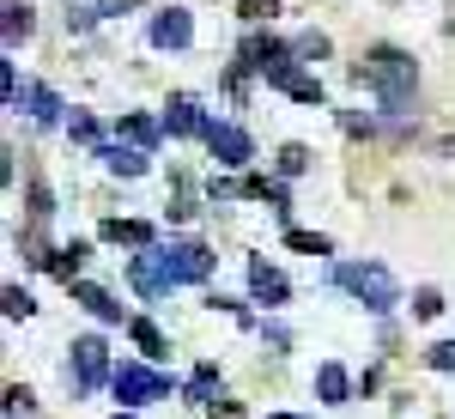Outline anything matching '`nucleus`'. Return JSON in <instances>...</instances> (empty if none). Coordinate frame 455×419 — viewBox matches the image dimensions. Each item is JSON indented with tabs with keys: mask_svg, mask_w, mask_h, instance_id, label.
<instances>
[{
	"mask_svg": "<svg viewBox=\"0 0 455 419\" xmlns=\"http://www.w3.org/2000/svg\"><path fill=\"white\" fill-rule=\"evenodd\" d=\"M182 395H188V401H195V407H212V401H219V365H195V377H188V383H182Z\"/></svg>",
	"mask_w": 455,
	"mask_h": 419,
	"instance_id": "18",
	"label": "nucleus"
},
{
	"mask_svg": "<svg viewBox=\"0 0 455 419\" xmlns=\"http://www.w3.org/2000/svg\"><path fill=\"white\" fill-rule=\"evenodd\" d=\"M73 304H85V310L98 316V322H134V316L116 304V292H104V286H92V279H73Z\"/></svg>",
	"mask_w": 455,
	"mask_h": 419,
	"instance_id": "15",
	"label": "nucleus"
},
{
	"mask_svg": "<svg viewBox=\"0 0 455 419\" xmlns=\"http://www.w3.org/2000/svg\"><path fill=\"white\" fill-rule=\"evenodd\" d=\"M352 79L377 92L383 116H407V109H413V92H419V61H413L407 49H395V43H377V49L352 68Z\"/></svg>",
	"mask_w": 455,
	"mask_h": 419,
	"instance_id": "1",
	"label": "nucleus"
},
{
	"mask_svg": "<svg viewBox=\"0 0 455 419\" xmlns=\"http://www.w3.org/2000/svg\"><path fill=\"white\" fill-rule=\"evenodd\" d=\"M291 55H298V43H280V36H261V31L243 36V68L249 73H267L274 61H291Z\"/></svg>",
	"mask_w": 455,
	"mask_h": 419,
	"instance_id": "13",
	"label": "nucleus"
},
{
	"mask_svg": "<svg viewBox=\"0 0 455 419\" xmlns=\"http://www.w3.org/2000/svg\"><path fill=\"white\" fill-rule=\"evenodd\" d=\"M334 286L352 292L371 316H388L401 304V286H395V274H388L383 262H334Z\"/></svg>",
	"mask_w": 455,
	"mask_h": 419,
	"instance_id": "2",
	"label": "nucleus"
},
{
	"mask_svg": "<svg viewBox=\"0 0 455 419\" xmlns=\"http://www.w3.org/2000/svg\"><path fill=\"white\" fill-rule=\"evenodd\" d=\"M31 31H36L31 0H6V6H0V43H6V55H12L19 43H31Z\"/></svg>",
	"mask_w": 455,
	"mask_h": 419,
	"instance_id": "14",
	"label": "nucleus"
},
{
	"mask_svg": "<svg viewBox=\"0 0 455 419\" xmlns=\"http://www.w3.org/2000/svg\"><path fill=\"white\" fill-rule=\"evenodd\" d=\"M109 389H116V401H122V407H152V401H164L176 383L152 365V359H128V365H116Z\"/></svg>",
	"mask_w": 455,
	"mask_h": 419,
	"instance_id": "3",
	"label": "nucleus"
},
{
	"mask_svg": "<svg viewBox=\"0 0 455 419\" xmlns=\"http://www.w3.org/2000/svg\"><path fill=\"white\" fill-rule=\"evenodd\" d=\"M0 310H6V322H31V316H36V298L25 292V286H6V292H0Z\"/></svg>",
	"mask_w": 455,
	"mask_h": 419,
	"instance_id": "21",
	"label": "nucleus"
},
{
	"mask_svg": "<svg viewBox=\"0 0 455 419\" xmlns=\"http://www.w3.org/2000/svg\"><path fill=\"white\" fill-rule=\"evenodd\" d=\"M116 419H140V414H134V407H128V414H116Z\"/></svg>",
	"mask_w": 455,
	"mask_h": 419,
	"instance_id": "34",
	"label": "nucleus"
},
{
	"mask_svg": "<svg viewBox=\"0 0 455 419\" xmlns=\"http://www.w3.org/2000/svg\"><path fill=\"white\" fill-rule=\"evenodd\" d=\"M19 109H31L36 128H55V122H61V98H55L49 85H25V104Z\"/></svg>",
	"mask_w": 455,
	"mask_h": 419,
	"instance_id": "17",
	"label": "nucleus"
},
{
	"mask_svg": "<svg viewBox=\"0 0 455 419\" xmlns=\"http://www.w3.org/2000/svg\"><path fill=\"white\" fill-rule=\"evenodd\" d=\"M413 316H419V322H437V316H443V292H437V286H419V292H413Z\"/></svg>",
	"mask_w": 455,
	"mask_h": 419,
	"instance_id": "26",
	"label": "nucleus"
},
{
	"mask_svg": "<svg viewBox=\"0 0 455 419\" xmlns=\"http://www.w3.org/2000/svg\"><path fill=\"white\" fill-rule=\"evenodd\" d=\"M243 274H249V298H255V304H267V310H280L285 298H291V286H285V274L274 268V262H261V255H249V262H243Z\"/></svg>",
	"mask_w": 455,
	"mask_h": 419,
	"instance_id": "7",
	"label": "nucleus"
},
{
	"mask_svg": "<svg viewBox=\"0 0 455 419\" xmlns=\"http://www.w3.org/2000/svg\"><path fill=\"white\" fill-rule=\"evenodd\" d=\"M68 134L79 140V146H92V152H98V146H104V128H98V116H85V109H73Z\"/></svg>",
	"mask_w": 455,
	"mask_h": 419,
	"instance_id": "24",
	"label": "nucleus"
},
{
	"mask_svg": "<svg viewBox=\"0 0 455 419\" xmlns=\"http://www.w3.org/2000/svg\"><path fill=\"white\" fill-rule=\"evenodd\" d=\"M85 255H92V244H79V238H73L68 249H55V255H49V268H55V274L73 286V274H79V262H85Z\"/></svg>",
	"mask_w": 455,
	"mask_h": 419,
	"instance_id": "23",
	"label": "nucleus"
},
{
	"mask_svg": "<svg viewBox=\"0 0 455 419\" xmlns=\"http://www.w3.org/2000/svg\"><path fill=\"white\" fill-rule=\"evenodd\" d=\"M188 43H195V12L188 6L152 12V49H188Z\"/></svg>",
	"mask_w": 455,
	"mask_h": 419,
	"instance_id": "9",
	"label": "nucleus"
},
{
	"mask_svg": "<svg viewBox=\"0 0 455 419\" xmlns=\"http://www.w3.org/2000/svg\"><path fill=\"white\" fill-rule=\"evenodd\" d=\"M274 12H280V0H237V19L243 25H267Z\"/></svg>",
	"mask_w": 455,
	"mask_h": 419,
	"instance_id": "29",
	"label": "nucleus"
},
{
	"mask_svg": "<svg viewBox=\"0 0 455 419\" xmlns=\"http://www.w3.org/2000/svg\"><path fill=\"white\" fill-rule=\"evenodd\" d=\"M152 255L164 262V274L176 286H207L212 279V249L201 238H171V244H152Z\"/></svg>",
	"mask_w": 455,
	"mask_h": 419,
	"instance_id": "5",
	"label": "nucleus"
},
{
	"mask_svg": "<svg viewBox=\"0 0 455 419\" xmlns=\"http://www.w3.org/2000/svg\"><path fill=\"white\" fill-rule=\"evenodd\" d=\"M310 165H315V152L304 146V140H285L280 146V176H304Z\"/></svg>",
	"mask_w": 455,
	"mask_h": 419,
	"instance_id": "22",
	"label": "nucleus"
},
{
	"mask_svg": "<svg viewBox=\"0 0 455 419\" xmlns=\"http://www.w3.org/2000/svg\"><path fill=\"white\" fill-rule=\"evenodd\" d=\"M104 238H109V244L146 249V244H152V225H146V219H104Z\"/></svg>",
	"mask_w": 455,
	"mask_h": 419,
	"instance_id": "19",
	"label": "nucleus"
},
{
	"mask_svg": "<svg viewBox=\"0 0 455 419\" xmlns=\"http://www.w3.org/2000/svg\"><path fill=\"white\" fill-rule=\"evenodd\" d=\"M25 201H31V219H49V213H55V195H49V182H43V176H31Z\"/></svg>",
	"mask_w": 455,
	"mask_h": 419,
	"instance_id": "27",
	"label": "nucleus"
},
{
	"mask_svg": "<svg viewBox=\"0 0 455 419\" xmlns=\"http://www.w3.org/2000/svg\"><path fill=\"white\" fill-rule=\"evenodd\" d=\"M425 365H431V371H443V377H450V371H455V341H437V347L425 352Z\"/></svg>",
	"mask_w": 455,
	"mask_h": 419,
	"instance_id": "30",
	"label": "nucleus"
},
{
	"mask_svg": "<svg viewBox=\"0 0 455 419\" xmlns=\"http://www.w3.org/2000/svg\"><path fill=\"white\" fill-rule=\"evenodd\" d=\"M298 55H304V61H322V55H328V36H322V31H304V36H298Z\"/></svg>",
	"mask_w": 455,
	"mask_h": 419,
	"instance_id": "31",
	"label": "nucleus"
},
{
	"mask_svg": "<svg viewBox=\"0 0 455 419\" xmlns=\"http://www.w3.org/2000/svg\"><path fill=\"white\" fill-rule=\"evenodd\" d=\"M128 341H134V347H140V359H152V365H158V359L171 352V341H164V328H158L152 316H134V322H128Z\"/></svg>",
	"mask_w": 455,
	"mask_h": 419,
	"instance_id": "16",
	"label": "nucleus"
},
{
	"mask_svg": "<svg viewBox=\"0 0 455 419\" xmlns=\"http://www.w3.org/2000/svg\"><path fill=\"white\" fill-rule=\"evenodd\" d=\"M207 152L225 165V171H249V158H255V140L237 128V122H207Z\"/></svg>",
	"mask_w": 455,
	"mask_h": 419,
	"instance_id": "6",
	"label": "nucleus"
},
{
	"mask_svg": "<svg viewBox=\"0 0 455 419\" xmlns=\"http://www.w3.org/2000/svg\"><path fill=\"white\" fill-rule=\"evenodd\" d=\"M128 279H134V292H140V298H164V292H176V279L164 274V262L152 255V244L128 262Z\"/></svg>",
	"mask_w": 455,
	"mask_h": 419,
	"instance_id": "10",
	"label": "nucleus"
},
{
	"mask_svg": "<svg viewBox=\"0 0 455 419\" xmlns=\"http://www.w3.org/2000/svg\"><path fill=\"white\" fill-rule=\"evenodd\" d=\"M267 419H304V414H267Z\"/></svg>",
	"mask_w": 455,
	"mask_h": 419,
	"instance_id": "33",
	"label": "nucleus"
},
{
	"mask_svg": "<svg viewBox=\"0 0 455 419\" xmlns=\"http://www.w3.org/2000/svg\"><path fill=\"white\" fill-rule=\"evenodd\" d=\"M116 128H122V140H128V146H146V152L158 146V134H164V122H152V116H122Z\"/></svg>",
	"mask_w": 455,
	"mask_h": 419,
	"instance_id": "20",
	"label": "nucleus"
},
{
	"mask_svg": "<svg viewBox=\"0 0 455 419\" xmlns=\"http://www.w3.org/2000/svg\"><path fill=\"white\" fill-rule=\"evenodd\" d=\"M98 165H104L109 176H146V171H152V152H146V146H122V140H104V146H98Z\"/></svg>",
	"mask_w": 455,
	"mask_h": 419,
	"instance_id": "11",
	"label": "nucleus"
},
{
	"mask_svg": "<svg viewBox=\"0 0 455 419\" xmlns=\"http://www.w3.org/2000/svg\"><path fill=\"white\" fill-rule=\"evenodd\" d=\"M285 244H291V249H304V255H334V244H328L322 231H285Z\"/></svg>",
	"mask_w": 455,
	"mask_h": 419,
	"instance_id": "28",
	"label": "nucleus"
},
{
	"mask_svg": "<svg viewBox=\"0 0 455 419\" xmlns=\"http://www.w3.org/2000/svg\"><path fill=\"white\" fill-rule=\"evenodd\" d=\"M31 419L36 414V395H31V383H6V419Z\"/></svg>",
	"mask_w": 455,
	"mask_h": 419,
	"instance_id": "25",
	"label": "nucleus"
},
{
	"mask_svg": "<svg viewBox=\"0 0 455 419\" xmlns=\"http://www.w3.org/2000/svg\"><path fill=\"white\" fill-rule=\"evenodd\" d=\"M352 389H358V383L347 377L340 359H322V365H315V401H322V407H347Z\"/></svg>",
	"mask_w": 455,
	"mask_h": 419,
	"instance_id": "12",
	"label": "nucleus"
},
{
	"mask_svg": "<svg viewBox=\"0 0 455 419\" xmlns=\"http://www.w3.org/2000/svg\"><path fill=\"white\" fill-rule=\"evenodd\" d=\"M73 359H68V383L73 395H98V389L116 377V365H109V347H104V334H79L73 341Z\"/></svg>",
	"mask_w": 455,
	"mask_h": 419,
	"instance_id": "4",
	"label": "nucleus"
},
{
	"mask_svg": "<svg viewBox=\"0 0 455 419\" xmlns=\"http://www.w3.org/2000/svg\"><path fill=\"white\" fill-rule=\"evenodd\" d=\"M164 128H171L176 140H188V134H207V109H201V98L195 92H171V104H164V116H158Z\"/></svg>",
	"mask_w": 455,
	"mask_h": 419,
	"instance_id": "8",
	"label": "nucleus"
},
{
	"mask_svg": "<svg viewBox=\"0 0 455 419\" xmlns=\"http://www.w3.org/2000/svg\"><path fill=\"white\" fill-rule=\"evenodd\" d=\"M340 128H347L352 140H358V134H364V140L377 134V122H371V116H352V109H340Z\"/></svg>",
	"mask_w": 455,
	"mask_h": 419,
	"instance_id": "32",
	"label": "nucleus"
}]
</instances>
